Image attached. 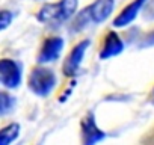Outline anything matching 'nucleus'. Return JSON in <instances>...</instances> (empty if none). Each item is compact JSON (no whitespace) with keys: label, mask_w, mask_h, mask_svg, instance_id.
Segmentation results:
<instances>
[{"label":"nucleus","mask_w":154,"mask_h":145,"mask_svg":"<svg viewBox=\"0 0 154 145\" xmlns=\"http://www.w3.org/2000/svg\"><path fill=\"white\" fill-rule=\"evenodd\" d=\"M79 0H60L57 3H45L36 14V20L47 24H60L71 18L75 11Z\"/></svg>","instance_id":"1"},{"label":"nucleus","mask_w":154,"mask_h":145,"mask_svg":"<svg viewBox=\"0 0 154 145\" xmlns=\"http://www.w3.org/2000/svg\"><path fill=\"white\" fill-rule=\"evenodd\" d=\"M115 6V0H95L92 5H89L88 8H85L79 15H77L75 21H74V30H79L83 29L89 21L94 23H103L110 12L113 11Z\"/></svg>","instance_id":"2"},{"label":"nucleus","mask_w":154,"mask_h":145,"mask_svg":"<svg viewBox=\"0 0 154 145\" xmlns=\"http://www.w3.org/2000/svg\"><path fill=\"white\" fill-rule=\"evenodd\" d=\"M29 88L33 94L39 97H47L53 88L56 86V76L54 72L44 66H36L29 74Z\"/></svg>","instance_id":"3"},{"label":"nucleus","mask_w":154,"mask_h":145,"mask_svg":"<svg viewBox=\"0 0 154 145\" xmlns=\"http://www.w3.org/2000/svg\"><path fill=\"white\" fill-rule=\"evenodd\" d=\"M0 82L8 89H14L21 83V68L12 59L0 60Z\"/></svg>","instance_id":"4"},{"label":"nucleus","mask_w":154,"mask_h":145,"mask_svg":"<svg viewBox=\"0 0 154 145\" xmlns=\"http://www.w3.org/2000/svg\"><path fill=\"white\" fill-rule=\"evenodd\" d=\"M88 47H89V39H83V41H80L79 44H77L69 51V54L65 59L63 66H62V72H63L65 76L71 77V76H74L75 72H77V69H79V66L82 63V59H83L85 51H86Z\"/></svg>","instance_id":"5"},{"label":"nucleus","mask_w":154,"mask_h":145,"mask_svg":"<svg viewBox=\"0 0 154 145\" xmlns=\"http://www.w3.org/2000/svg\"><path fill=\"white\" fill-rule=\"evenodd\" d=\"M63 48V39L60 36H51L47 38L41 47V51L38 54V62L39 63H48V62H54Z\"/></svg>","instance_id":"6"},{"label":"nucleus","mask_w":154,"mask_h":145,"mask_svg":"<svg viewBox=\"0 0 154 145\" xmlns=\"http://www.w3.org/2000/svg\"><path fill=\"white\" fill-rule=\"evenodd\" d=\"M82 139L86 145H92L95 142H100L101 139H104V131L98 128L97 122H95V116L92 112H89L83 119H82Z\"/></svg>","instance_id":"7"},{"label":"nucleus","mask_w":154,"mask_h":145,"mask_svg":"<svg viewBox=\"0 0 154 145\" xmlns=\"http://www.w3.org/2000/svg\"><path fill=\"white\" fill-rule=\"evenodd\" d=\"M145 2H146V0H133L131 3H128L121 11V14L113 20V26L115 27H125V26H128L137 17V14L142 9V6L145 5Z\"/></svg>","instance_id":"8"},{"label":"nucleus","mask_w":154,"mask_h":145,"mask_svg":"<svg viewBox=\"0 0 154 145\" xmlns=\"http://www.w3.org/2000/svg\"><path fill=\"white\" fill-rule=\"evenodd\" d=\"M122 50H124V42L119 38V35L115 33V32H109L104 38V42H103V47H101V51H100V57L109 59V57L119 54Z\"/></svg>","instance_id":"9"},{"label":"nucleus","mask_w":154,"mask_h":145,"mask_svg":"<svg viewBox=\"0 0 154 145\" xmlns=\"http://www.w3.org/2000/svg\"><path fill=\"white\" fill-rule=\"evenodd\" d=\"M20 134V125L17 122H11L6 127L0 130V145H9L12 143Z\"/></svg>","instance_id":"10"},{"label":"nucleus","mask_w":154,"mask_h":145,"mask_svg":"<svg viewBox=\"0 0 154 145\" xmlns=\"http://www.w3.org/2000/svg\"><path fill=\"white\" fill-rule=\"evenodd\" d=\"M14 104H15V100L9 94L6 92L0 94V112H2V115H6L8 112H11L14 109Z\"/></svg>","instance_id":"11"},{"label":"nucleus","mask_w":154,"mask_h":145,"mask_svg":"<svg viewBox=\"0 0 154 145\" xmlns=\"http://www.w3.org/2000/svg\"><path fill=\"white\" fill-rule=\"evenodd\" d=\"M2 21H0V27H2V30H5L9 24H11V21H12V12H9V11H2Z\"/></svg>","instance_id":"12"},{"label":"nucleus","mask_w":154,"mask_h":145,"mask_svg":"<svg viewBox=\"0 0 154 145\" xmlns=\"http://www.w3.org/2000/svg\"><path fill=\"white\" fill-rule=\"evenodd\" d=\"M142 45H146V47H148V45H154V30L146 35V38H145L143 42H142Z\"/></svg>","instance_id":"13"},{"label":"nucleus","mask_w":154,"mask_h":145,"mask_svg":"<svg viewBox=\"0 0 154 145\" xmlns=\"http://www.w3.org/2000/svg\"><path fill=\"white\" fill-rule=\"evenodd\" d=\"M152 97H154V91H152Z\"/></svg>","instance_id":"14"}]
</instances>
